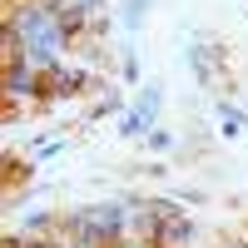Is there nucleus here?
<instances>
[{
    "mask_svg": "<svg viewBox=\"0 0 248 248\" xmlns=\"http://www.w3.org/2000/svg\"><path fill=\"white\" fill-rule=\"evenodd\" d=\"M144 20V0H129V5H124V25H139Z\"/></svg>",
    "mask_w": 248,
    "mask_h": 248,
    "instance_id": "nucleus-1",
    "label": "nucleus"
}]
</instances>
